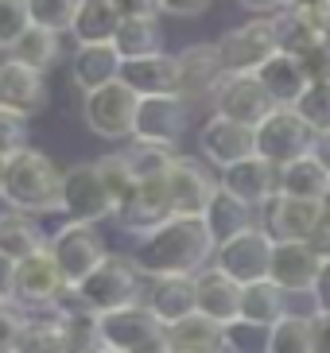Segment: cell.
Here are the masks:
<instances>
[{
    "label": "cell",
    "mask_w": 330,
    "mask_h": 353,
    "mask_svg": "<svg viewBox=\"0 0 330 353\" xmlns=\"http://www.w3.org/2000/svg\"><path fill=\"white\" fill-rule=\"evenodd\" d=\"M214 252L217 241L210 233L206 218H167L164 225L136 237L128 260L148 280H175V276L195 280L198 272H206L214 264Z\"/></svg>",
    "instance_id": "6da1fadb"
},
{
    "label": "cell",
    "mask_w": 330,
    "mask_h": 353,
    "mask_svg": "<svg viewBox=\"0 0 330 353\" xmlns=\"http://www.w3.org/2000/svg\"><path fill=\"white\" fill-rule=\"evenodd\" d=\"M0 198L20 214H59L62 210V171L39 148H23L20 156L0 163Z\"/></svg>",
    "instance_id": "7a4b0ae2"
},
{
    "label": "cell",
    "mask_w": 330,
    "mask_h": 353,
    "mask_svg": "<svg viewBox=\"0 0 330 353\" xmlns=\"http://www.w3.org/2000/svg\"><path fill=\"white\" fill-rule=\"evenodd\" d=\"M144 276L136 272V264L128 256H105L97 268L86 276L74 295L82 299L86 311L93 314H109V311H124V307H133V303H144Z\"/></svg>",
    "instance_id": "3957f363"
},
{
    "label": "cell",
    "mask_w": 330,
    "mask_h": 353,
    "mask_svg": "<svg viewBox=\"0 0 330 353\" xmlns=\"http://www.w3.org/2000/svg\"><path fill=\"white\" fill-rule=\"evenodd\" d=\"M272 249H276V237H272L269 229H245L237 237H229L217 245L214 252V268L226 272L233 283L249 288V283H260L269 280V268H272Z\"/></svg>",
    "instance_id": "277c9868"
},
{
    "label": "cell",
    "mask_w": 330,
    "mask_h": 353,
    "mask_svg": "<svg viewBox=\"0 0 330 353\" xmlns=\"http://www.w3.org/2000/svg\"><path fill=\"white\" fill-rule=\"evenodd\" d=\"M253 136H257V156L269 159L272 167H288L295 159L311 156L315 152V140H319V136L303 125V117L295 109H272L253 128Z\"/></svg>",
    "instance_id": "5b68a950"
},
{
    "label": "cell",
    "mask_w": 330,
    "mask_h": 353,
    "mask_svg": "<svg viewBox=\"0 0 330 353\" xmlns=\"http://www.w3.org/2000/svg\"><path fill=\"white\" fill-rule=\"evenodd\" d=\"M276 51H280V39H276V20L272 16H257V20L241 23V28H229L217 39V54L226 63V74H257Z\"/></svg>",
    "instance_id": "8992f818"
},
{
    "label": "cell",
    "mask_w": 330,
    "mask_h": 353,
    "mask_svg": "<svg viewBox=\"0 0 330 353\" xmlns=\"http://www.w3.org/2000/svg\"><path fill=\"white\" fill-rule=\"evenodd\" d=\"M136 109H140V94L128 90L121 78L82 97L86 125H90L97 136H105V140H124V136H133Z\"/></svg>",
    "instance_id": "52a82bcc"
},
{
    "label": "cell",
    "mask_w": 330,
    "mask_h": 353,
    "mask_svg": "<svg viewBox=\"0 0 330 353\" xmlns=\"http://www.w3.org/2000/svg\"><path fill=\"white\" fill-rule=\"evenodd\" d=\"M62 214L82 225L113 218V198H109L97 163H74L62 171Z\"/></svg>",
    "instance_id": "ba28073f"
},
{
    "label": "cell",
    "mask_w": 330,
    "mask_h": 353,
    "mask_svg": "<svg viewBox=\"0 0 330 353\" xmlns=\"http://www.w3.org/2000/svg\"><path fill=\"white\" fill-rule=\"evenodd\" d=\"M217 179L210 175L198 159L175 156L171 171H167V206L171 218H206V210L217 198Z\"/></svg>",
    "instance_id": "9c48e42d"
},
{
    "label": "cell",
    "mask_w": 330,
    "mask_h": 353,
    "mask_svg": "<svg viewBox=\"0 0 330 353\" xmlns=\"http://www.w3.org/2000/svg\"><path fill=\"white\" fill-rule=\"evenodd\" d=\"M186 128H191V101H186V97H179V94L140 97L136 125H133V140H136V144L171 148V144L183 140Z\"/></svg>",
    "instance_id": "30bf717a"
},
{
    "label": "cell",
    "mask_w": 330,
    "mask_h": 353,
    "mask_svg": "<svg viewBox=\"0 0 330 353\" xmlns=\"http://www.w3.org/2000/svg\"><path fill=\"white\" fill-rule=\"evenodd\" d=\"M51 256H55V264H59V272L66 276V283L78 288V283H82L86 276L109 256V252H105V241H101V233H97L93 225L66 221V225L51 237Z\"/></svg>",
    "instance_id": "8fae6325"
},
{
    "label": "cell",
    "mask_w": 330,
    "mask_h": 353,
    "mask_svg": "<svg viewBox=\"0 0 330 353\" xmlns=\"http://www.w3.org/2000/svg\"><path fill=\"white\" fill-rule=\"evenodd\" d=\"M210 105H214L217 117L237 121V125H249V128H257L260 121L276 109V101H272L269 90L260 85L257 74H226V78L217 82Z\"/></svg>",
    "instance_id": "7c38bea8"
},
{
    "label": "cell",
    "mask_w": 330,
    "mask_h": 353,
    "mask_svg": "<svg viewBox=\"0 0 330 353\" xmlns=\"http://www.w3.org/2000/svg\"><path fill=\"white\" fill-rule=\"evenodd\" d=\"M0 109H8L23 121L43 113L47 109V74L31 70V66H23L20 59L8 54L0 63Z\"/></svg>",
    "instance_id": "4fadbf2b"
},
{
    "label": "cell",
    "mask_w": 330,
    "mask_h": 353,
    "mask_svg": "<svg viewBox=\"0 0 330 353\" xmlns=\"http://www.w3.org/2000/svg\"><path fill=\"white\" fill-rule=\"evenodd\" d=\"M198 152L217 167V171H226V167L241 163V159H253L257 156V136L249 125H237V121H226V117H210L202 132H198Z\"/></svg>",
    "instance_id": "5bb4252c"
},
{
    "label": "cell",
    "mask_w": 330,
    "mask_h": 353,
    "mask_svg": "<svg viewBox=\"0 0 330 353\" xmlns=\"http://www.w3.org/2000/svg\"><path fill=\"white\" fill-rule=\"evenodd\" d=\"M217 187L226 190V194L241 198V202L253 206V210L257 206L269 210L272 198L280 194V167H272L269 159H260V156L241 159V163L226 167V171L217 175Z\"/></svg>",
    "instance_id": "9a60e30c"
},
{
    "label": "cell",
    "mask_w": 330,
    "mask_h": 353,
    "mask_svg": "<svg viewBox=\"0 0 330 353\" xmlns=\"http://www.w3.org/2000/svg\"><path fill=\"white\" fill-rule=\"evenodd\" d=\"M319 268H322V256L311 249V241H276L269 280L288 295H311Z\"/></svg>",
    "instance_id": "2e32d148"
},
{
    "label": "cell",
    "mask_w": 330,
    "mask_h": 353,
    "mask_svg": "<svg viewBox=\"0 0 330 353\" xmlns=\"http://www.w3.org/2000/svg\"><path fill=\"white\" fill-rule=\"evenodd\" d=\"M179 59V97L186 101H210L217 90V82L226 78V63L217 54V43H195L186 51L175 54Z\"/></svg>",
    "instance_id": "e0dca14e"
},
{
    "label": "cell",
    "mask_w": 330,
    "mask_h": 353,
    "mask_svg": "<svg viewBox=\"0 0 330 353\" xmlns=\"http://www.w3.org/2000/svg\"><path fill=\"white\" fill-rule=\"evenodd\" d=\"M66 291H70V283L59 272L51 249L20 264V276H16V303L20 307H59Z\"/></svg>",
    "instance_id": "ac0fdd59"
},
{
    "label": "cell",
    "mask_w": 330,
    "mask_h": 353,
    "mask_svg": "<svg viewBox=\"0 0 330 353\" xmlns=\"http://www.w3.org/2000/svg\"><path fill=\"white\" fill-rule=\"evenodd\" d=\"M97 322H101L105 350H113V353H133L136 345H144V342H152L155 334H164V326L148 311V303H133L124 311L97 314Z\"/></svg>",
    "instance_id": "d6986e66"
},
{
    "label": "cell",
    "mask_w": 330,
    "mask_h": 353,
    "mask_svg": "<svg viewBox=\"0 0 330 353\" xmlns=\"http://www.w3.org/2000/svg\"><path fill=\"white\" fill-rule=\"evenodd\" d=\"M257 78H260V85L269 90V97L276 101V109H295L300 97L311 90V74H307V66H303V59L284 54V51L272 54L269 63L257 70Z\"/></svg>",
    "instance_id": "ffe728a7"
},
{
    "label": "cell",
    "mask_w": 330,
    "mask_h": 353,
    "mask_svg": "<svg viewBox=\"0 0 330 353\" xmlns=\"http://www.w3.org/2000/svg\"><path fill=\"white\" fill-rule=\"evenodd\" d=\"M330 8V4H327ZM327 8H284L276 20V39H280V51L284 54H295V59H307L322 47V28H327Z\"/></svg>",
    "instance_id": "44dd1931"
},
{
    "label": "cell",
    "mask_w": 330,
    "mask_h": 353,
    "mask_svg": "<svg viewBox=\"0 0 330 353\" xmlns=\"http://www.w3.org/2000/svg\"><path fill=\"white\" fill-rule=\"evenodd\" d=\"M195 291H198V314L202 319L217 322V326H229V322L241 319V283H233L214 264L195 276Z\"/></svg>",
    "instance_id": "7402d4cb"
},
{
    "label": "cell",
    "mask_w": 330,
    "mask_h": 353,
    "mask_svg": "<svg viewBox=\"0 0 330 353\" xmlns=\"http://www.w3.org/2000/svg\"><path fill=\"white\" fill-rule=\"evenodd\" d=\"M322 218V202H303V198L276 194L269 206V233L276 241H311Z\"/></svg>",
    "instance_id": "603a6c76"
},
{
    "label": "cell",
    "mask_w": 330,
    "mask_h": 353,
    "mask_svg": "<svg viewBox=\"0 0 330 353\" xmlns=\"http://www.w3.org/2000/svg\"><path fill=\"white\" fill-rule=\"evenodd\" d=\"M148 311L155 314L159 326H175V322L198 314V291H195V280L191 276H175V280H152L148 288Z\"/></svg>",
    "instance_id": "cb8c5ba5"
},
{
    "label": "cell",
    "mask_w": 330,
    "mask_h": 353,
    "mask_svg": "<svg viewBox=\"0 0 330 353\" xmlns=\"http://www.w3.org/2000/svg\"><path fill=\"white\" fill-rule=\"evenodd\" d=\"M121 82L136 90L140 97H164L179 94V59L175 54H152V59H136L121 66Z\"/></svg>",
    "instance_id": "d4e9b609"
},
{
    "label": "cell",
    "mask_w": 330,
    "mask_h": 353,
    "mask_svg": "<svg viewBox=\"0 0 330 353\" xmlns=\"http://www.w3.org/2000/svg\"><path fill=\"white\" fill-rule=\"evenodd\" d=\"M59 322H62V342L66 353H105V338H101V322L97 314L86 311L82 299L74 295V288L59 299Z\"/></svg>",
    "instance_id": "484cf974"
},
{
    "label": "cell",
    "mask_w": 330,
    "mask_h": 353,
    "mask_svg": "<svg viewBox=\"0 0 330 353\" xmlns=\"http://www.w3.org/2000/svg\"><path fill=\"white\" fill-rule=\"evenodd\" d=\"M121 54L113 51V43H101V47H78L74 54V85L82 94H93L101 85L117 82L121 78Z\"/></svg>",
    "instance_id": "4316f807"
},
{
    "label": "cell",
    "mask_w": 330,
    "mask_h": 353,
    "mask_svg": "<svg viewBox=\"0 0 330 353\" xmlns=\"http://www.w3.org/2000/svg\"><path fill=\"white\" fill-rule=\"evenodd\" d=\"M51 245L43 241L39 225L31 221V214H20V210H4L0 214V252L4 256H12L16 264H23V260L39 256V252H47Z\"/></svg>",
    "instance_id": "83f0119b"
},
{
    "label": "cell",
    "mask_w": 330,
    "mask_h": 353,
    "mask_svg": "<svg viewBox=\"0 0 330 353\" xmlns=\"http://www.w3.org/2000/svg\"><path fill=\"white\" fill-rule=\"evenodd\" d=\"M164 334L171 353H226V326H217L202 314H191L175 326H167Z\"/></svg>",
    "instance_id": "f1b7e54d"
},
{
    "label": "cell",
    "mask_w": 330,
    "mask_h": 353,
    "mask_svg": "<svg viewBox=\"0 0 330 353\" xmlns=\"http://www.w3.org/2000/svg\"><path fill=\"white\" fill-rule=\"evenodd\" d=\"M16 353H66L59 307H23V330Z\"/></svg>",
    "instance_id": "f546056e"
},
{
    "label": "cell",
    "mask_w": 330,
    "mask_h": 353,
    "mask_svg": "<svg viewBox=\"0 0 330 353\" xmlns=\"http://www.w3.org/2000/svg\"><path fill=\"white\" fill-rule=\"evenodd\" d=\"M280 194L303 198V202H322L330 194V175L315 152L295 159V163H288V167H280Z\"/></svg>",
    "instance_id": "4dcf8cb0"
},
{
    "label": "cell",
    "mask_w": 330,
    "mask_h": 353,
    "mask_svg": "<svg viewBox=\"0 0 330 353\" xmlns=\"http://www.w3.org/2000/svg\"><path fill=\"white\" fill-rule=\"evenodd\" d=\"M117 28H121V16L109 0H82L70 35L78 39V47H101L117 39Z\"/></svg>",
    "instance_id": "1f68e13d"
},
{
    "label": "cell",
    "mask_w": 330,
    "mask_h": 353,
    "mask_svg": "<svg viewBox=\"0 0 330 353\" xmlns=\"http://www.w3.org/2000/svg\"><path fill=\"white\" fill-rule=\"evenodd\" d=\"M241 319L260 322V326H276L280 319H288V291H280L272 280L241 288Z\"/></svg>",
    "instance_id": "d6a6232c"
},
{
    "label": "cell",
    "mask_w": 330,
    "mask_h": 353,
    "mask_svg": "<svg viewBox=\"0 0 330 353\" xmlns=\"http://www.w3.org/2000/svg\"><path fill=\"white\" fill-rule=\"evenodd\" d=\"M113 51L121 54V63H136V59L164 54V32H159L155 20H121Z\"/></svg>",
    "instance_id": "836d02e7"
},
{
    "label": "cell",
    "mask_w": 330,
    "mask_h": 353,
    "mask_svg": "<svg viewBox=\"0 0 330 353\" xmlns=\"http://www.w3.org/2000/svg\"><path fill=\"white\" fill-rule=\"evenodd\" d=\"M206 225H210V233H214V241L222 245V241L253 229V206H245L241 198L226 194V190H217L214 206L206 210Z\"/></svg>",
    "instance_id": "e575fe53"
},
{
    "label": "cell",
    "mask_w": 330,
    "mask_h": 353,
    "mask_svg": "<svg viewBox=\"0 0 330 353\" xmlns=\"http://www.w3.org/2000/svg\"><path fill=\"white\" fill-rule=\"evenodd\" d=\"M59 35L47 32V28H35L31 23L28 35H23L20 43H16V51H12V59H20L23 66H31V70H39V74H51V66L59 63Z\"/></svg>",
    "instance_id": "d590c367"
},
{
    "label": "cell",
    "mask_w": 330,
    "mask_h": 353,
    "mask_svg": "<svg viewBox=\"0 0 330 353\" xmlns=\"http://www.w3.org/2000/svg\"><path fill=\"white\" fill-rule=\"evenodd\" d=\"M97 171H101L105 187H109V198H113V214H117V210H124L136 198V187H140V179L133 175L128 156H124V152L101 156V159H97Z\"/></svg>",
    "instance_id": "8d00e7d4"
},
{
    "label": "cell",
    "mask_w": 330,
    "mask_h": 353,
    "mask_svg": "<svg viewBox=\"0 0 330 353\" xmlns=\"http://www.w3.org/2000/svg\"><path fill=\"white\" fill-rule=\"evenodd\" d=\"M78 4L82 0H28V12H31V23L35 28H47V32L62 35L74 28Z\"/></svg>",
    "instance_id": "74e56055"
},
{
    "label": "cell",
    "mask_w": 330,
    "mask_h": 353,
    "mask_svg": "<svg viewBox=\"0 0 330 353\" xmlns=\"http://www.w3.org/2000/svg\"><path fill=\"white\" fill-rule=\"evenodd\" d=\"M128 163H133V175L136 179H167L171 163H175V152L171 148H159V144H136L124 152Z\"/></svg>",
    "instance_id": "f35d334b"
},
{
    "label": "cell",
    "mask_w": 330,
    "mask_h": 353,
    "mask_svg": "<svg viewBox=\"0 0 330 353\" xmlns=\"http://www.w3.org/2000/svg\"><path fill=\"white\" fill-rule=\"evenodd\" d=\"M269 353H311V319L303 314H288L272 326Z\"/></svg>",
    "instance_id": "ab89813d"
},
{
    "label": "cell",
    "mask_w": 330,
    "mask_h": 353,
    "mask_svg": "<svg viewBox=\"0 0 330 353\" xmlns=\"http://www.w3.org/2000/svg\"><path fill=\"white\" fill-rule=\"evenodd\" d=\"M295 113L315 136H330V82H311V90L295 105Z\"/></svg>",
    "instance_id": "60d3db41"
},
{
    "label": "cell",
    "mask_w": 330,
    "mask_h": 353,
    "mask_svg": "<svg viewBox=\"0 0 330 353\" xmlns=\"http://www.w3.org/2000/svg\"><path fill=\"white\" fill-rule=\"evenodd\" d=\"M269 342H272V326L245 319L226 326V353H269Z\"/></svg>",
    "instance_id": "b9f144b4"
},
{
    "label": "cell",
    "mask_w": 330,
    "mask_h": 353,
    "mask_svg": "<svg viewBox=\"0 0 330 353\" xmlns=\"http://www.w3.org/2000/svg\"><path fill=\"white\" fill-rule=\"evenodd\" d=\"M31 12L28 0H0V51H16V43L28 35Z\"/></svg>",
    "instance_id": "7bdbcfd3"
},
{
    "label": "cell",
    "mask_w": 330,
    "mask_h": 353,
    "mask_svg": "<svg viewBox=\"0 0 330 353\" xmlns=\"http://www.w3.org/2000/svg\"><path fill=\"white\" fill-rule=\"evenodd\" d=\"M23 148H28V121L8 113V109H0V163L20 156Z\"/></svg>",
    "instance_id": "ee69618b"
},
{
    "label": "cell",
    "mask_w": 330,
    "mask_h": 353,
    "mask_svg": "<svg viewBox=\"0 0 330 353\" xmlns=\"http://www.w3.org/2000/svg\"><path fill=\"white\" fill-rule=\"evenodd\" d=\"M23 330V307L20 303H0V353H16Z\"/></svg>",
    "instance_id": "f6af8a7d"
},
{
    "label": "cell",
    "mask_w": 330,
    "mask_h": 353,
    "mask_svg": "<svg viewBox=\"0 0 330 353\" xmlns=\"http://www.w3.org/2000/svg\"><path fill=\"white\" fill-rule=\"evenodd\" d=\"M121 20H155L159 0H109Z\"/></svg>",
    "instance_id": "bcb514c9"
},
{
    "label": "cell",
    "mask_w": 330,
    "mask_h": 353,
    "mask_svg": "<svg viewBox=\"0 0 330 353\" xmlns=\"http://www.w3.org/2000/svg\"><path fill=\"white\" fill-rule=\"evenodd\" d=\"M16 276H20V264L0 252V303H16Z\"/></svg>",
    "instance_id": "7dc6e473"
},
{
    "label": "cell",
    "mask_w": 330,
    "mask_h": 353,
    "mask_svg": "<svg viewBox=\"0 0 330 353\" xmlns=\"http://www.w3.org/2000/svg\"><path fill=\"white\" fill-rule=\"evenodd\" d=\"M210 4H214V0H159V12L191 20V16H202V12L210 8Z\"/></svg>",
    "instance_id": "c3c4849f"
},
{
    "label": "cell",
    "mask_w": 330,
    "mask_h": 353,
    "mask_svg": "<svg viewBox=\"0 0 330 353\" xmlns=\"http://www.w3.org/2000/svg\"><path fill=\"white\" fill-rule=\"evenodd\" d=\"M311 299L319 307V314H330V256L322 260L319 276H315V288H311Z\"/></svg>",
    "instance_id": "681fc988"
},
{
    "label": "cell",
    "mask_w": 330,
    "mask_h": 353,
    "mask_svg": "<svg viewBox=\"0 0 330 353\" xmlns=\"http://www.w3.org/2000/svg\"><path fill=\"white\" fill-rule=\"evenodd\" d=\"M311 249L319 252L322 260L330 256V194L322 198V218H319V229H315V237H311Z\"/></svg>",
    "instance_id": "f907efd6"
},
{
    "label": "cell",
    "mask_w": 330,
    "mask_h": 353,
    "mask_svg": "<svg viewBox=\"0 0 330 353\" xmlns=\"http://www.w3.org/2000/svg\"><path fill=\"white\" fill-rule=\"evenodd\" d=\"M311 353H330V314L311 319Z\"/></svg>",
    "instance_id": "816d5d0a"
},
{
    "label": "cell",
    "mask_w": 330,
    "mask_h": 353,
    "mask_svg": "<svg viewBox=\"0 0 330 353\" xmlns=\"http://www.w3.org/2000/svg\"><path fill=\"white\" fill-rule=\"evenodd\" d=\"M241 8L257 12V16H280V12L288 8V0H237Z\"/></svg>",
    "instance_id": "f5cc1de1"
},
{
    "label": "cell",
    "mask_w": 330,
    "mask_h": 353,
    "mask_svg": "<svg viewBox=\"0 0 330 353\" xmlns=\"http://www.w3.org/2000/svg\"><path fill=\"white\" fill-rule=\"evenodd\" d=\"M133 353H171V345H167V334H155L152 342H144V345H136Z\"/></svg>",
    "instance_id": "db71d44e"
},
{
    "label": "cell",
    "mask_w": 330,
    "mask_h": 353,
    "mask_svg": "<svg viewBox=\"0 0 330 353\" xmlns=\"http://www.w3.org/2000/svg\"><path fill=\"white\" fill-rule=\"evenodd\" d=\"M315 156H319V163L327 167V175H330V136H319V140H315Z\"/></svg>",
    "instance_id": "11a10c76"
},
{
    "label": "cell",
    "mask_w": 330,
    "mask_h": 353,
    "mask_svg": "<svg viewBox=\"0 0 330 353\" xmlns=\"http://www.w3.org/2000/svg\"><path fill=\"white\" fill-rule=\"evenodd\" d=\"M330 0H288V8H300V12H311V8H327Z\"/></svg>",
    "instance_id": "9f6ffc18"
},
{
    "label": "cell",
    "mask_w": 330,
    "mask_h": 353,
    "mask_svg": "<svg viewBox=\"0 0 330 353\" xmlns=\"http://www.w3.org/2000/svg\"><path fill=\"white\" fill-rule=\"evenodd\" d=\"M322 47H327V54H330V8H327V28H322Z\"/></svg>",
    "instance_id": "6f0895ef"
},
{
    "label": "cell",
    "mask_w": 330,
    "mask_h": 353,
    "mask_svg": "<svg viewBox=\"0 0 330 353\" xmlns=\"http://www.w3.org/2000/svg\"><path fill=\"white\" fill-rule=\"evenodd\" d=\"M105 353H113V350H105Z\"/></svg>",
    "instance_id": "680465c9"
}]
</instances>
